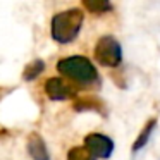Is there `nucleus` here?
I'll list each match as a JSON object with an SVG mask.
<instances>
[{
	"mask_svg": "<svg viewBox=\"0 0 160 160\" xmlns=\"http://www.w3.org/2000/svg\"><path fill=\"white\" fill-rule=\"evenodd\" d=\"M57 69L62 76L72 79L78 84H84V86H91V84L98 83V72L95 66L81 55H72L60 59L57 64Z\"/></svg>",
	"mask_w": 160,
	"mask_h": 160,
	"instance_id": "obj_1",
	"label": "nucleus"
},
{
	"mask_svg": "<svg viewBox=\"0 0 160 160\" xmlns=\"http://www.w3.org/2000/svg\"><path fill=\"white\" fill-rule=\"evenodd\" d=\"M83 12L79 9H69L53 16L52 19V38L59 43H71L78 36L83 26Z\"/></svg>",
	"mask_w": 160,
	"mask_h": 160,
	"instance_id": "obj_2",
	"label": "nucleus"
},
{
	"mask_svg": "<svg viewBox=\"0 0 160 160\" xmlns=\"http://www.w3.org/2000/svg\"><path fill=\"white\" fill-rule=\"evenodd\" d=\"M95 59L105 67H115L122 60V50L114 36H102L95 45Z\"/></svg>",
	"mask_w": 160,
	"mask_h": 160,
	"instance_id": "obj_3",
	"label": "nucleus"
},
{
	"mask_svg": "<svg viewBox=\"0 0 160 160\" xmlns=\"http://www.w3.org/2000/svg\"><path fill=\"white\" fill-rule=\"evenodd\" d=\"M84 148L90 150L95 158H108L112 155V150H114V143L108 136L100 134V132H93V134L86 136Z\"/></svg>",
	"mask_w": 160,
	"mask_h": 160,
	"instance_id": "obj_4",
	"label": "nucleus"
},
{
	"mask_svg": "<svg viewBox=\"0 0 160 160\" xmlns=\"http://www.w3.org/2000/svg\"><path fill=\"white\" fill-rule=\"evenodd\" d=\"M45 91L52 100H67L72 97V88L60 78H50L45 83Z\"/></svg>",
	"mask_w": 160,
	"mask_h": 160,
	"instance_id": "obj_5",
	"label": "nucleus"
},
{
	"mask_svg": "<svg viewBox=\"0 0 160 160\" xmlns=\"http://www.w3.org/2000/svg\"><path fill=\"white\" fill-rule=\"evenodd\" d=\"M28 150L33 160H50V153L47 150V145L38 134L33 132L28 139Z\"/></svg>",
	"mask_w": 160,
	"mask_h": 160,
	"instance_id": "obj_6",
	"label": "nucleus"
},
{
	"mask_svg": "<svg viewBox=\"0 0 160 160\" xmlns=\"http://www.w3.org/2000/svg\"><path fill=\"white\" fill-rule=\"evenodd\" d=\"M155 124H157V121L155 119H152V121L148 122V124L145 126V129H143L141 132L138 134V138H136V141H134V145H132V152H138V150H141L143 146L148 143V139H150V136H152V132H153V129H155Z\"/></svg>",
	"mask_w": 160,
	"mask_h": 160,
	"instance_id": "obj_7",
	"label": "nucleus"
},
{
	"mask_svg": "<svg viewBox=\"0 0 160 160\" xmlns=\"http://www.w3.org/2000/svg\"><path fill=\"white\" fill-rule=\"evenodd\" d=\"M43 69H45V62L36 59V60H33L29 66H26V71H24V74H22V78H24V81H33L43 72Z\"/></svg>",
	"mask_w": 160,
	"mask_h": 160,
	"instance_id": "obj_8",
	"label": "nucleus"
},
{
	"mask_svg": "<svg viewBox=\"0 0 160 160\" xmlns=\"http://www.w3.org/2000/svg\"><path fill=\"white\" fill-rule=\"evenodd\" d=\"M83 5L93 14H102V12H107L112 9V5L105 0H84Z\"/></svg>",
	"mask_w": 160,
	"mask_h": 160,
	"instance_id": "obj_9",
	"label": "nucleus"
},
{
	"mask_svg": "<svg viewBox=\"0 0 160 160\" xmlns=\"http://www.w3.org/2000/svg\"><path fill=\"white\" fill-rule=\"evenodd\" d=\"M67 160H97V158L84 146H76V148L67 152Z\"/></svg>",
	"mask_w": 160,
	"mask_h": 160,
	"instance_id": "obj_10",
	"label": "nucleus"
}]
</instances>
